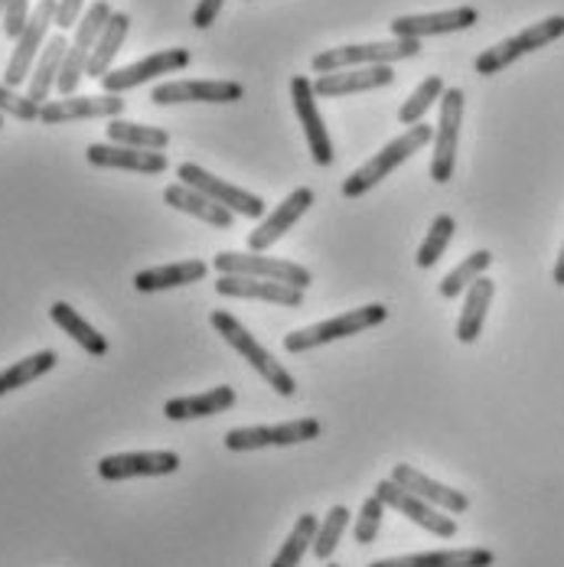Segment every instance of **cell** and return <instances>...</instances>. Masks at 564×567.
I'll use <instances>...</instances> for the list:
<instances>
[{
	"mask_svg": "<svg viewBox=\"0 0 564 567\" xmlns=\"http://www.w3.org/2000/svg\"><path fill=\"white\" fill-rule=\"evenodd\" d=\"M50 27H57V0H40L30 13V23L13 40V53L7 59V69H3V85L20 89L23 82H30V72H33L37 59L47 47Z\"/></svg>",
	"mask_w": 564,
	"mask_h": 567,
	"instance_id": "cell-7",
	"label": "cell"
},
{
	"mask_svg": "<svg viewBox=\"0 0 564 567\" xmlns=\"http://www.w3.org/2000/svg\"><path fill=\"white\" fill-rule=\"evenodd\" d=\"M112 13L114 10L109 7V0H95V3L82 13V20L75 23V37H72V43H69V50H65L62 72H59V82H57L59 99H65V95H75V92H79V82H82V79H85V72H89L92 50H95V43H99V37H102L105 23L112 20Z\"/></svg>",
	"mask_w": 564,
	"mask_h": 567,
	"instance_id": "cell-4",
	"label": "cell"
},
{
	"mask_svg": "<svg viewBox=\"0 0 564 567\" xmlns=\"http://www.w3.org/2000/svg\"><path fill=\"white\" fill-rule=\"evenodd\" d=\"M50 317H53V323H57L59 330L69 337V340H75L89 355H105L109 352V340L79 313V310H72L65 300H57L53 307H50Z\"/></svg>",
	"mask_w": 564,
	"mask_h": 567,
	"instance_id": "cell-31",
	"label": "cell"
},
{
	"mask_svg": "<svg viewBox=\"0 0 564 567\" xmlns=\"http://www.w3.org/2000/svg\"><path fill=\"white\" fill-rule=\"evenodd\" d=\"M382 518H386V503L379 496H369L359 509V518H356V542L359 545H372L379 538V528H382Z\"/></svg>",
	"mask_w": 564,
	"mask_h": 567,
	"instance_id": "cell-39",
	"label": "cell"
},
{
	"mask_svg": "<svg viewBox=\"0 0 564 567\" xmlns=\"http://www.w3.org/2000/svg\"><path fill=\"white\" fill-rule=\"evenodd\" d=\"M189 59H193L189 56V50H183V47H176V50H157V53L137 59V62H131V65L112 69V72L102 79V89H105V95H124V92H131V89H141V85L161 79V75H173V72L186 69Z\"/></svg>",
	"mask_w": 564,
	"mask_h": 567,
	"instance_id": "cell-13",
	"label": "cell"
},
{
	"mask_svg": "<svg viewBox=\"0 0 564 567\" xmlns=\"http://www.w3.org/2000/svg\"><path fill=\"white\" fill-rule=\"evenodd\" d=\"M434 141V127L431 124H411L404 134H398L396 141H389L379 154H372L359 171H352L342 179V196L346 199H359L362 193H369L372 186H379L389 173H396L408 157H414L421 147H428Z\"/></svg>",
	"mask_w": 564,
	"mask_h": 567,
	"instance_id": "cell-1",
	"label": "cell"
},
{
	"mask_svg": "<svg viewBox=\"0 0 564 567\" xmlns=\"http://www.w3.org/2000/svg\"><path fill=\"white\" fill-rule=\"evenodd\" d=\"M562 37H564L562 13L545 17V20H539V23H529L525 30H519L515 37H509V40H503V43H496V47L483 50V53L476 56V62H473V69H476V75H496V72L509 69L515 59L529 56V53H535V50H545L548 43H555V40H562Z\"/></svg>",
	"mask_w": 564,
	"mask_h": 567,
	"instance_id": "cell-5",
	"label": "cell"
},
{
	"mask_svg": "<svg viewBox=\"0 0 564 567\" xmlns=\"http://www.w3.org/2000/svg\"><path fill=\"white\" fill-rule=\"evenodd\" d=\"M327 567H339V565H327Z\"/></svg>",
	"mask_w": 564,
	"mask_h": 567,
	"instance_id": "cell-47",
	"label": "cell"
},
{
	"mask_svg": "<svg viewBox=\"0 0 564 567\" xmlns=\"http://www.w3.org/2000/svg\"><path fill=\"white\" fill-rule=\"evenodd\" d=\"M496 555L490 548H444V551H418L401 558H382L369 567H493Z\"/></svg>",
	"mask_w": 564,
	"mask_h": 567,
	"instance_id": "cell-24",
	"label": "cell"
},
{
	"mask_svg": "<svg viewBox=\"0 0 564 567\" xmlns=\"http://www.w3.org/2000/svg\"><path fill=\"white\" fill-rule=\"evenodd\" d=\"M105 131H109V144H121V147H137V151H167V144H170V134L164 131V127L141 124V121L112 117Z\"/></svg>",
	"mask_w": 564,
	"mask_h": 567,
	"instance_id": "cell-32",
	"label": "cell"
},
{
	"mask_svg": "<svg viewBox=\"0 0 564 567\" xmlns=\"http://www.w3.org/2000/svg\"><path fill=\"white\" fill-rule=\"evenodd\" d=\"M396 82L392 65H362V69H342V72H327L314 79L317 99H346V95H362L376 92Z\"/></svg>",
	"mask_w": 564,
	"mask_h": 567,
	"instance_id": "cell-19",
	"label": "cell"
},
{
	"mask_svg": "<svg viewBox=\"0 0 564 567\" xmlns=\"http://www.w3.org/2000/svg\"><path fill=\"white\" fill-rule=\"evenodd\" d=\"M346 525H349V509H346V506H334V509L327 512V518L320 522L317 538H314V555H317L320 561H330V558H334V551L339 548V538H342Z\"/></svg>",
	"mask_w": 564,
	"mask_h": 567,
	"instance_id": "cell-38",
	"label": "cell"
},
{
	"mask_svg": "<svg viewBox=\"0 0 564 567\" xmlns=\"http://www.w3.org/2000/svg\"><path fill=\"white\" fill-rule=\"evenodd\" d=\"M245 99V85L232 79H186L161 82L151 92L154 105H232Z\"/></svg>",
	"mask_w": 564,
	"mask_h": 567,
	"instance_id": "cell-11",
	"label": "cell"
},
{
	"mask_svg": "<svg viewBox=\"0 0 564 567\" xmlns=\"http://www.w3.org/2000/svg\"><path fill=\"white\" fill-rule=\"evenodd\" d=\"M448 92V85H444V79L441 75H428L404 102H401V109H398V121L404 124V127H411V124H421L424 121V114L431 112V105L434 102H441V95Z\"/></svg>",
	"mask_w": 564,
	"mask_h": 567,
	"instance_id": "cell-36",
	"label": "cell"
},
{
	"mask_svg": "<svg viewBox=\"0 0 564 567\" xmlns=\"http://www.w3.org/2000/svg\"><path fill=\"white\" fill-rule=\"evenodd\" d=\"M314 437H320V421L297 417V421H284V424L228 431L226 451L248 454V451H262V447H294V444H304V441H314Z\"/></svg>",
	"mask_w": 564,
	"mask_h": 567,
	"instance_id": "cell-10",
	"label": "cell"
},
{
	"mask_svg": "<svg viewBox=\"0 0 564 567\" xmlns=\"http://www.w3.org/2000/svg\"><path fill=\"white\" fill-rule=\"evenodd\" d=\"M213 268L219 275H242V278H262V281L290 284L307 290L314 284V275L304 265L284 261V258H271L265 251H219L213 258Z\"/></svg>",
	"mask_w": 564,
	"mask_h": 567,
	"instance_id": "cell-8",
	"label": "cell"
},
{
	"mask_svg": "<svg viewBox=\"0 0 564 567\" xmlns=\"http://www.w3.org/2000/svg\"><path fill=\"white\" fill-rule=\"evenodd\" d=\"M310 206H314V189H310V186H297V189L284 199L281 206H275V209L258 223V228L248 235V251H268L271 245H278L284 235L310 213Z\"/></svg>",
	"mask_w": 564,
	"mask_h": 567,
	"instance_id": "cell-17",
	"label": "cell"
},
{
	"mask_svg": "<svg viewBox=\"0 0 564 567\" xmlns=\"http://www.w3.org/2000/svg\"><path fill=\"white\" fill-rule=\"evenodd\" d=\"M496 297V284L490 278H480L466 287V297H463V310H460V320H457V340L463 346H473L483 333V323H486V310Z\"/></svg>",
	"mask_w": 564,
	"mask_h": 567,
	"instance_id": "cell-28",
	"label": "cell"
},
{
	"mask_svg": "<svg viewBox=\"0 0 564 567\" xmlns=\"http://www.w3.org/2000/svg\"><path fill=\"white\" fill-rule=\"evenodd\" d=\"M180 470V454L173 451H137V454H112L99 460V476L109 483L137 480V476H170Z\"/></svg>",
	"mask_w": 564,
	"mask_h": 567,
	"instance_id": "cell-18",
	"label": "cell"
},
{
	"mask_svg": "<svg viewBox=\"0 0 564 567\" xmlns=\"http://www.w3.org/2000/svg\"><path fill=\"white\" fill-rule=\"evenodd\" d=\"M30 0H7L3 7V33L7 40H17L23 33V27L30 23Z\"/></svg>",
	"mask_w": 564,
	"mask_h": 567,
	"instance_id": "cell-41",
	"label": "cell"
},
{
	"mask_svg": "<svg viewBox=\"0 0 564 567\" xmlns=\"http://www.w3.org/2000/svg\"><path fill=\"white\" fill-rule=\"evenodd\" d=\"M209 275V265L199 258H186V261H173L161 268H147L134 275V287L141 293H154V290H173V287H186V284H199Z\"/></svg>",
	"mask_w": 564,
	"mask_h": 567,
	"instance_id": "cell-26",
	"label": "cell"
},
{
	"mask_svg": "<svg viewBox=\"0 0 564 567\" xmlns=\"http://www.w3.org/2000/svg\"><path fill=\"white\" fill-rule=\"evenodd\" d=\"M85 161L99 171H127L157 176L170 167L164 151H137V147H121V144H89Z\"/></svg>",
	"mask_w": 564,
	"mask_h": 567,
	"instance_id": "cell-21",
	"label": "cell"
},
{
	"mask_svg": "<svg viewBox=\"0 0 564 567\" xmlns=\"http://www.w3.org/2000/svg\"><path fill=\"white\" fill-rule=\"evenodd\" d=\"M290 99H294V112L300 117V127H304V137H307V147H310V157L317 167H330L334 164V137L320 117L317 109V92H314V82L307 75H294L290 79Z\"/></svg>",
	"mask_w": 564,
	"mask_h": 567,
	"instance_id": "cell-14",
	"label": "cell"
},
{
	"mask_svg": "<svg viewBox=\"0 0 564 567\" xmlns=\"http://www.w3.org/2000/svg\"><path fill=\"white\" fill-rule=\"evenodd\" d=\"M223 7H226V0H199L196 10H193V27L196 30H209L216 23V17L223 13Z\"/></svg>",
	"mask_w": 564,
	"mask_h": 567,
	"instance_id": "cell-43",
	"label": "cell"
},
{
	"mask_svg": "<svg viewBox=\"0 0 564 567\" xmlns=\"http://www.w3.org/2000/svg\"><path fill=\"white\" fill-rule=\"evenodd\" d=\"M57 352H53V349H43V352H33V355H27V359H20V362L7 365V369L0 372V398L17 392V389H23V385H30V382H37V379H43L47 372L57 369Z\"/></svg>",
	"mask_w": 564,
	"mask_h": 567,
	"instance_id": "cell-33",
	"label": "cell"
},
{
	"mask_svg": "<svg viewBox=\"0 0 564 567\" xmlns=\"http://www.w3.org/2000/svg\"><path fill=\"white\" fill-rule=\"evenodd\" d=\"M552 278H555V284H558V287H564V245H562V251H558V261H555V271H552Z\"/></svg>",
	"mask_w": 564,
	"mask_h": 567,
	"instance_id": "cell-44",
	"label": "cell"
},
{
	"mask_svg": "<svg viewBox=\"0 0 564 567\" xmlns=\"http://www.w3.org/2000/svg\"><path fill=\"white\" fill-rule=\"evenodd\" d=\"M392 480H396L398 486H404L408 493L421 496L424 503L438 506V509L448 512V515H460V512L470 509L466 493H457V489L438 483V480H431V476H424L421 470H414V466H408V463H398L396 470H392Z\"/></svg>",
	"mask_w": 564,
	"mask_h": 567,
	"instance_id": "cell-23",
	"label": "cell"
},
{
	"mask_svg": "<svg viewBox=\"0 0 564 567\" xmlns=\"http://www.w3.org/2000/svg\"><path fill=\"white\" fill-rule=\"evenodd\" d=\"M176 179L199 189L203 196H209L213 203L226 206L232 216H245V219H265L268 216V203L242 186H232L226 179H219L216 173H209L199 164H180L176 167Z\"/></svg>",
	"mask_w": 564,
	"mask_h": 567,
	"instance_id": "cell-9",
	"label": "cell"
},
{
	"mask_svg": "<svg viewBox=\"0 0 564 567\" xmlns=\"http://www.w3.org/2000/svg\"><path fill=\"white\" fill-rule=\"evenodd\" d=\"M219 297H238V300H265V303H278V307H304V290L290 287V284L262 281V278H242V275H219L216 281Z\"/></svg>",
	"mask_w": 564,
	"mask_h": 567,
	"instance_id": "cell-22",
	"label": "cell"
},
{
	"mask_svg": "<svg viewBox=\"0 0 564 567\" xmlns=\"http://www.w3.org/2000/svg\"><path fill=\"white\" fill-rule=\"evenodd\" d=\"M3 7H7V0H0V20H3Z\"/></svg>",
	"mask_w": 564,
	"mask_h": 567,
	"instance_id": "cell-45",
	"label": "cell"
},
{
	"mask_svg": "<svg viewBox=\"0 0 564 567\" xmlns=\"http://www.w3.org/2000/svg\"><path fill=\"white\" fill-rule=\"evenodd\" d=\"M65 50H69V40H65L62 33H57V37H50V40H47L43 53H40V59H37L33 72H30V82H27V95H30V102H37V105H47V102H50V92L57 89L59 72H62Z\"/></svg>",
	"mask_w": 564,
	"mask_h": 567,
	"instance_id": "cell-27",
	"label": "cell"
},
{
	"mask_svg": "<svg viewBox=\"0 0 564 567\" xmlns=\"http://www.w3.org/2000/svg\"><path fill=\"white\" fill-rule=\"evenodd\" d=\"M463 105L466 95L463 89H448L441 95V121L434 127V157H431V179L434 183H451L457 167V147H460V124H463Z\"/></svg>",
	"mask_w": 564,
	"mask_h": 567,
	"instance_id": "cell-12",
	"label": "cell"
},
{
	"mask_svg": "<svg viewBox=\"0 0 564 567\" xmlns=\"http://www.w3.org/2000/svg\"><path fill=\"white\" fill-rule=\"evenodd\" d=\"M235 389L232 385H216L209 392H199V395L186 398H170L164 404V414L170 421H193V417H213V414H223L235 404Z\"/></svg>",
	"mask_w": 564,
	"mask_h": 567,
	"instance_id": "cell-29",
	"label": "cell"
},
{
	"mask_svg": "<svg viewBox=\"0 0 564 567\" xmlns=\"http://www.w3.org/2000/svg\"><path fill=\"white\" fill-rule=\"evenodd\" d=\"M121 114H124L121 95H65L40 109V124H69V121H95V117L112 121Z\"/></svg>",
	"mask_w": 564,
	"mask_h": 567,
	"instance_id": "cell-20",
	"label": "cell"
},
{
	"mask_svg": "<svg viewBox=\"0 0 564 567\" xmlns=\"http://www.w3.org/2000/svg\"><path fill=\"white\" fill-rule=\"evenodd\" d=\"M164 203L173 206L176 213H186V216H193V219L206 223V226H213V228L232 226V213H228L226 206L213 203L209 196H203L199 189H193V186H186V183H170L167 189H164Z\"/></svg>",
	"mask_w": 564,
	"mask_h": 567,
	"instance_id": "cell-25",
	"label": "cell"
},
{
	"mask_svg": "<svg viewBox=\"0 0 564 567\" xmlns=\"http://www.w3.org/2000/svg\"><path fill=\"white\" fill-rule=\"evenodd\" d=\"M127 30H131V17L127 13H121V10H114L112 20L105 23V30H102V37H99V43H95V50H92V59H89V79H105L109 72H112V62L117 56V50L124 47V40H127Z\"/></svg>",
	"mask_w": 564,
	"mask_h": 567,
	"instance_id": "cell-30",
	"label": "cell"
},
{
	"mask_svg": "<svg viewBox=\"0 0 564 567\" xmlns=\"http://www.w3.org/2000/svg\"><path fill=\"white\" fill-rule=\"evenodd\" d=\"M376 496H379L389 509L401 512L408 522H414L418 528H424V532H431V535H438V538H453V535H457V522H453L448 512H441L438 506L424 503L421 496L408 493L404 486H398L392 476L382 480V483L376 486Z\"/></svg>",
	"mask_w": 564,
	"mask_h": 567,
	"instance_id": "cell-15",
	"label": "cell"
},
{
	"mask_svg": "<svg viewBox=\"0 0 564 567\" xmlns=\"http://www.w3.org/2000/svg\"><path fill=\"white\" fill-rule=\"evenodd\" d=\"M85 0H57V27L65 33V30H75V23L82 20L85 13Z\"/></svg>",
	"mask_w": 564,
	"mask_h": 567,
	"instance_id": "cell-42",
	"label": "cell"
},
{
	"mask_svg": "<svg viewBox=\"0 0 564 567\" xmlns=\"http://www.w3.org/2000/svg\"><path fill=\"white\" fill-rule=\"evenodd\" d=\"M421 53V40H382V43H349L337 50H324L314 56V72H342V69H362V65H392L401 59H414Z\"/></svg>",
	"mask_w": 564,
	"mask_h": 567,
	"instance_id": "cell-6",
	"label": "cell"
},
{
	"mask_svg": "<svg viewBox=\"0 0 564 567\" xmlns=\"http://www.w3.org/2000/svg\"><path fill=\"white\" fill-rule=\"evenodd\" d=\"M476 20H480L476 7H453V10H441V13H408V17H396L389 23V33L396 40H428V37L470 30V27H476Z\"/></svg>",
	"mask_w": 564,
	"mask_h": 567,
	"instance_id": "cell-16",
	"label": "cell"
},
{
	"mask_svg": "<svg viewBox=\"0 0 564 567\" xmlns=\"http://www.w3.org/2000/svg\"><path fill=\"white\" fill-rule=\"evenodd\" d=\"M40 109L37 102H30V95H20L17 89L0 82V114H10L17 121H40Z\"/></svg>",
	"mask_w": 564,
	"mask_h": 567,
	"instance_id": "cell-40",
	"label": "cell"
},
{
	"mask_svg": "<svg viewBox=\"0 0 564 567\" xmlns=\"http://www.w3.org/2000/svg\"><path fill=\"white\" fill-rule=\"evenodd\" d=\"M453 231H457L453 216H448V213L434 216V223H431L428 235H424V241H421V248H418V255H414V265H418L421 271L434 268V265L444 258V251H448V245H451Z\"/></svg>",
	"mask_w": 564,
	"mask_h": 567,
	"instance_id": "cell-37",
	"label": "cell"
},
{
	"mask_svg": "<svg viewBox=\"0 0 564 567\" xmlns=\"http://www.w3.org/2000/svg\"><path fill=\"white\" fill-rule=\"evenodd\" d=\"M209 323L216 327V333H219V337H223V340H226L238 355H245V359H248V365H252V369H255V372H258V375H262L275 392H278V395L290 398L294 392H297L294 375H290L281 362H278V359H275L262 342L255 340V337H252V333H248V330H245L232 313H228V310H213V313H209Z\"/></svg>",
	"mask_w": 564,
	"mask_h": 567,
	"instance_id": "cell-2",
	"label": "cell"
},
{
	"mask_svg": "<svg viewBox=\"0 0 564 567\" xmlns=\"http://www.w3.org/2000/svg\"><path fill=\"white\" fill-rule=\"evenodd\" d=\"M386 320H389V307L386 303H366L359 310H346V313H337L330 320H320L314 327H304V330L287 333L284 337V349L287 352H307V349H317V346H327V342L356 337L362 330L382 327Z\"/></svg>",
	"mask_w": 564,
	"mask_h": 567,
	"instance_id": "cell-3",
	"label": "cell"
},
{
	"mask_svg": "<svg viewBox=\"0 0 564 567\" xmlns=\"http://www.w3.org/2000/svg\"><path fill=\"white\" fill-rule=\"evenodd\" d=\"M490 265H493V251H486V248H480V251L466 255V258L453 268L451 275L438 284L441 297H444V300H453V297L466 293V287H470V284L480 281V278L490 271Z\"/></svg>",
	"mask_w": 564,
	"mask_h": 567,
	"instance_id": "cell-34",
	"label": "cell"
},
{
	"mask_svg": "<svg viewBox=\"0 0 564 567\" xmlns=\"http://www.w3.org/2000/svg\"><path fill=\"white\" fill-rule=\"evenodd\" d=\"M0 127H3V114H0Z\"/></svg>",
	"mask_w": 564,
	"mask_h": 567,
	"instance_id": "cell-46",
	"label": "cell"
},
{
	"mask_svg": "<svg viewBox=\"0 0 564 567\" xmlns=\"http://www.w3.org/2000/svg\"><path fill=\"white\" fill-rule=\"evenodd\" d=\"M317 528H320L317 515H314V512H304V515L294 522V528H290V535H287V542L281 545V551H278V558L271 561V567H300L304 555L310 551V545H314V538H317Z\"/></svg>",
	"mask_w": 564,
	"mask_h": 567,
	"instance_id": "cell-35",
	"label": "cell"
}]
</instances>
